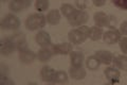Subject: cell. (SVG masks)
Masks as SVG:
<instances>
[{
  "instance_id": "6",
  "label": "cell",
  "mask_w": 127,
  "mask_h": 85,
  "mask_svg": "<svg viewBox=\"0 0 127 85\" xmlns=\"http://www.w3.org/2000/svg\"><path fill=\"white\" fill-rule=\"evenodd\" d=\"M16 50H17V48H16L15 42L12 38V36L4 37L0 40V53H1V55H11Z\"/></svg>"
},
{
  "instance_id": "15",
  "label": "cell",
  "mask_w": 127,
  "mask_h": 85,
  "mask_svg": "<svg viewBox=\"0 0 127 85\" xmlns=\"http://www.w3.org/2000/svg\"><path fill=\"white\" fill-rule=\"evenodd\" d=\"M12 38H13V40L15 42L17 51H20L22 49H26V48H28L27 37H26V35L23 34L22 32H15V33L12 35Z\"/></svg>"
},
{
  "instance_id": "26",
  "label": "cell",
  "mask_w": 127,
  "mask_h": 85,
  "mask_svg": "<svg viewBox=\"0 0 127 85\" xmlns=\"http://www.w3.org/2000/svg\"><path fill=\"white\" fill-rule=\"evenodd\" d=\"M111 3L122 11H127V0H110Z\"/></svg>"
},
{
  "instance_id": "9",
  "label": "cell",
  "mask_w": 127,
  "mask_h": 85,
  "mask_svg": "<svg viewBox=\"0 0 127 85\" xmlns=\"http://www.w3.org/2000/svg\"><path fill=\"white\" fill-rule=\"evenodd\" d=\"M35 40H36L37 45L40 47V48L51 47V46L53 45L49 33H48L47 31H43V30H39L37 32L36 35H35Z\"/></svg>"
},
{
  "instance_id": "2",
  "label": "cell",
  "mask_w": 127,
  "mask_h": 85,
  "mask_svg": "<svg viewBox=\"0 0 127 85\" xmlns=\"http://www.w3.org/2000/svg\"><path fill=\"white\" fill-rule=\"evenodd\" d=\"M68 37L70 43L74 45H81L86 42L87 38H89V28L85 25L79 26L69 32Z\"/></svg>"
},
{
  "instance_id": "8",
  "label": "cell",
  "mask_w": 127,
  "mask_h": 85,
  "mask_svg": "<svg viewBox=\"0 0 127 85\" xmlns=\"http://www.w3.org/2000/svg\"><path fill=\"white\" fill-rule=\"evenodd\" d=\"M31 5V0H11L9 9L13 13H20Z\"/></svg>"
},
{
  "instance_id": "10",
  "label": "cell",
  "mask_w": 127,
  "mask_h": 85,
  "mask_svg": "<svg viewBox=\"0 0 127 85\" xmlns=\"http://www.w3.org/2000/svg\"><path fill=\"white\" fill-rule=\"evenodd\" d=\"M104 75L110 84H117L120 82V77H121L120 69H118L116 67H111V66L107 67L104 71Z\"/></svg>"
},
{
  "instance_id": "12",
  "label": "cell",
  "mask_w": 127,
  "mask_h": 85,
  "mask_svg": "<svg viewBox=\"0 0 127 85\" xmlns=\"http://www.w3.org/2000/svg\"><path fill=\"white\" fill-rule=\"evenodd\" d=\"M18 54H19L20 62L22 64H26V65H29V64L33 63L37 58V54H35L31 49H29V47L26 48V49L18 51Z\"/></svg>"
},
{
  "instance_id": "1",
  "label": "cell",
  "mask_w": 127,
  "mask_h": 85,
  "mask_svg": "<svg viewBox=\"0 0 127 85\" xmlns=\"http://www.w3.org/2000/svg\"><path fill=\"white\" fill-rule=\"evenodd\" d=\"M47 23V17L42 13H34V14H30L27 17L26 21H25V26L28 30L30 31H35V30H39L42 29Z\"/></svg>"
},
{
  "instance_id": "23",
  "label": "cell",
  "mask_w": 127,
  "mask_h": 85,
  "mask_svg": "<svg viewBox=\"0 0 127 85\" xmlns=\"http://www.w3.org/2000/svg\"><path fill=\"white\" fill-rule=\"evenodd\" d=\"M76 10H77L76 7L73 6L72 4H70V3H64L61 6V13L65 16L67 19L70 18L71 16L76 12Z\"/></svg>"
},
{
  "instance_id": "11",
  "label": "cell",
  "mask_w": 127,
  "mask_h": 85,
  "mask_svg": "<svg viewBox=\"0 0 127 85\" xmlns=\"http://www.w3.org/2000/svg\"><path fill=\"white\" fill-rule=\"evenodd\" d=\"M52 50L55 55H68L73 51L72 45L70 43H61L52 45Z\"/></svg>"
},
{
  "instance_id": "17",
  "label": "cell",
  "mask_w": 127,
  "mask_h": 85,
  "mask_svg": "<svg viewBox=\"0 0 127 85\" xmlns=\"http://www.w3.org/2000/svg\"><path fill=\"white\" fill-rule=\"evenodd\" d=\"M53 55H55V54L52 50V47H43V48H40V49L38 50L37 59H38L39 62L46 63L48 61H50Z\"/></svg>"
},
{
  "instance_id": "20",
  "label": "cell",
  "mask_w": 127,
  "mask_h": 85,
  "mask_svg": "<svg viewBox=\"0 0 127 85\" xmlns=\"http://www.w3.org/2000/svg\"><path fill=\"white\" fill-rule=\"evenodd\" d=\"M103 28L97 27V26H93L89 28V38L93 42H96V40H100L101 38H103Z\"/></svg>"
},
{
  "instance_id": "7",
  "label": "cell",
  "mask_w": 127,
  "mask_h": 85,
  "mask_svg": "<svg viewBox=\"0 0 127 85\" xmlns=\"http://www.w3.org/2000/svg\"><path fill=\"white\" fill-rule=\"evenodd\" d=\"M122 37V34L120 30H117V29H110L108 31L104 32L103 34V40L108 44V45H113V44H117L120 42V39Z\"/></svg>"
},
{
  "instance_id": "27",
  "label": "cell",
  "mask_w": 127,
  "mask_h": 85,
  "mask_svg": "<svg viewBox=\"0 0 127 85\" xmlns=\"http://www.w3.org/2000/svg\"><path fill=\"white\" fill-rule=\"evenodd\" d=\"M9 67L5 64H0V76H1V82H3L5 79L9 78Z\"/></svg>"
},
{
  "instance_id": "30",
  "label": "cell",
  "mask_w": 127,
  "mask_h": 85,
  "mask_svg": "<svg viewBox=\"0 0 127 85\" xmlns=\"http://www.w3.org/2000/svg\"><path fill=\"white\" fill-rule=\"evenodd\" d=\"M120 32L122 35L127 36V20H124L120 26Z\"/></svg>"
},
{
  "instance_id": "31",
  "label": "cell",
  "mask_w": 127,
  "mask_h": 85,
  "mask_svg": "<svg viewBox=\"0 0 127 85\" xmlns=\"http://www.w3.org/2000/svg\"><path fill=\"white\" fill-rule=\"evenodd\" d=\"M107 0H92V2H93V4L95 6H97V7H101L103 6L106 3Z\"/></svg>"
},
{
  "instance_id": "4",
  "label": "cell",
  "mask_w": 127,
  "mask_h": 85,
  "mask_svg": "<svg viewBox=\"0 0 127 85\" xmlns=\"http://www.w3.org/2000/svg\"><path fill=\"white\" fill-rule=\"evenodd\" d=\"M0 27L3 30L16 31L20 27V20L14 14H5L0 21Z\"/></svg>"
},
{
  "instance_id": "28",
  "label": "cell",
  "mask_w": 127,
  "mask_h": 85,
  "mask_svg": "<svg viewBox=\"0 0 127 85\" xmlns=\"http://www.w3.org/2000/svg\"><path fill=\"white\" fill-rule=\"evenodd\" d=\"M120 48H121V51L123 52L124 54L127 55V36H124V37H121L120 42Z\"/></svg>"
},
{
  "instance_id": "25",
  "label": "cell",
  "mask_w": 127,
  "mask_h": 85,
  "mask_svg": "<svg viewBox=\"0 0 127 85\" xmlns=\"http://www.w3.org/2000/svg\"><path fill=\"white\" fill-rule=\"evenodd\" d=\"M49 6H50L49 0H36V2H35V9L39 13L46 12L49 9Z\"/></svg>"
},
{
  "instance_id": "16",
  "label": "cell",
  "mask_w": 127,
  "mask_h": 85,
  "mask_svg": "<svg viewBox=\"0 0 127 85\" xmlns=\"http://www.w3.org/2000/svg\"><path fill=\"white\" fill-rule=\"evenodd\" d=\"M86 68L83 66H71L69 69V76L73 80H83L86 77Z\"/></svg>"
},
{
  "instance_id": "19",
  "label": "cell",
  "mask_w": 127,
  "mask_h": 85,
  "mask_svg": "<svg viewBox=\"0 0 127 85\" xmlns=\"http://www.w3.org/2000/svg\"><path fill=\"white\" fill-rule=\"evenodd\" d=\"M85 56L81 51H72L70 53L71 66H83L84 65Z\"/></svg>"
},
{
  "instance_id": "14",
  "label": "cell",
  "mask_w": 127,
  "mask_h": 85,
  "mask_svg": "<svg viewBox=\"0 0 127 85\" xmlns=\"http://www.w3.org/2000/svg\"><path fill=\"white\" fill-rule=\"evenodd\" d=\"M95 56L98 59L101 64L104 65H110L111 63H113L114 55L108 50H98L95 52Z\"/></svg>"
},
{
  "instance_id": "32",
  "label": "cell",
  "mask_w": 127,
  "mask_h": 85,
  "mask_svg": "<svg viewBox=\"0 0 127 85\" xmlns=\"http://www.w3.org/2000/svg\"><path fill=\"white\" fill-rule=\"evenodd\" d=\"M2 2H6V1H9V0H1Z\"/></svg>"
},
{
  "instance_id": "13",
  "label": "cell",
  "mask_w": 127,
  "mask_h": 85,
  "mask_svg": "<svg viewBox=\"0 0 127 85\" xmlns=\"http://www.w3.org/2000/svg\"><path fill=\"white\" fill-rule=\"evenodd\" d=\"M55 71L52 67L50 66H43L40 69V80L45 83H53Z\"/></svg>"
},
{
  "instance_id": "24",
  "label": "cell",
  "mask_w": 127,
  "mask_h": 85,
  "mask_svg": "<svg viewBox=\"0 0 127 85\" xmlns=\"http://www.w3.org/2000/svg\"><path fill=\"white\" fill-rule=\"evenodd\" d=\"M66 82H68V74L64 70H56L55 71L53 84L54 83L63 84V83H66Z\"/></svg>"
},
{
  "instance_id": "21",
  "label": "cell",
  "mask_w": 127,
  "mask_h": 85,
  "mask_svg": "<svg viewBox=\"0 0 127 85\" xmlns=\"http://www.w3.org/2000/svg\"><path fill=\"white\" fill-rule=\"evenodd\" d=\"M113 65L120 70H127V55H117L113 59Z\"/></svg>"
},
{
  "instance_id": "18",
  "label": "cell",
  "mask_w": 127,
  "mask_h": 85,
  "mask_svg": "<svg viewBox=\"0 0 127 85\" xmlns=\"http://www.w3.org/2000/svg\"><path fill=\"white\" fill-rule=\"evenodd\" d=\"M47 22L51 26H56L61 22L62 19V13L58 10H51L47 14Z\"/></svg>"
},
{
  "instance_id": "5",
  "label": "cell",
  "mask_w": 127,
  "mask_h": 85,
  "mask_svg": "<svg viewBox=\"0 0 127 85\" xmlns=\"http://www.w3.org/2000/svg\"><path fill=\"white\" fill-rule=\"evenodd\" d=\"M89 19V15L86 11L84 10H76V12L71 16L70 18H68L69 25L72 26V27H79V26H83V25H86V22L88 21Z\"/></svg>"
},
{
  "instance_id": "29",
  "label": "cell",
  "mask_w": 127,
  "mask_h": 85,
  "mask_svg": "<svg viewBox=\"0 0 127 85\" xmlns=\"http://www.w3.org/2000/svg\"><path fill=\"white\" fill-rule=\"evenodd\" d=\"M75 4H76V9L78 10H84L86 9V0H75Z\"/></svg>"
},
{
  "instance_id": "3",
  "label": "cell",
  "mask_w": 127,
  "mask_h": 85,
  "mask_svg": "<svg viewBox=\"0 0 127 85\" xmlns=\"http://www.w3.org/2000/svg\"><path fill=\"white\" fill-rule=\"evenodd\" d=\"M93 19L95 26L101 28L107 27L110 28V29H114V26H116V18L113 16H109L105 14L104 12H96L93 16Z\"/></svg>"
},
{
  "instance_id": "22",
  "label": "cell",
  "mask_w": 127,
  "mask_h": 85,
  "mask_svg": "<svg viewBox=\"0 0 127 85\" xmlns=\"http://www.w3.org/2000/svg\"><path fill=\"white\" fill-rule=\"evenodd\" d=\"M101 66V62L98 61V59L94 55H90L87 58L86 60V68H88L89 70L91 71H95V70H97L98 68H100Z\"/></svg>"
}]
</instances>
